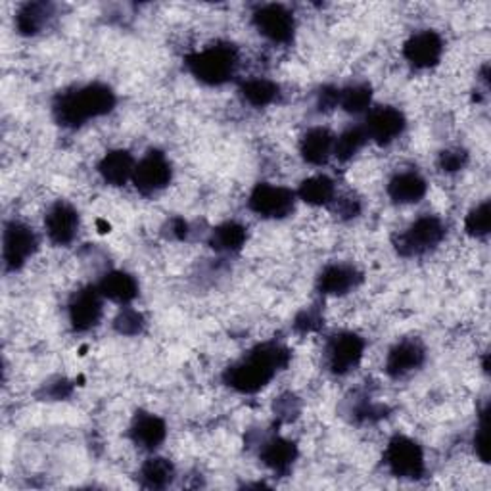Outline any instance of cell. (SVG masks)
<instances>
[{
  "instance_id": "31",
  "label": "cell",
  "mask_w": 491,
  "mask_h": 491,
  "mask_svg": "<svg viewBox=\"0 0 491 491\" xmlns=\"http://www.w3.org/2000/svg\"><path fill=\"white\" fill-rule=\"evenodd\" d=\"M116 329H117V332L125 334V336L141 334L144 329V317L134 309H123L116 317Z\"/></svg>"
},
{
  "instance_id": "28",
  "label": "cell",
  "mask_w": 491,
  "mask_h": 491,
  "mask_svg": "<svg viewBox=\"0 0 491 491\" xmlns=\"http://www.w3.org/2000/svg\"><path fill=\"white\" fill-rule=\"evenodd\" d=\"M371 102H373V90L368 85H351L340 90L338 106H342V110L348 114H361L368 110Z\"/></svg>"
},
{
  "instance_id": "27",
  "label": "cell",
  "mask_w": 491,
  "mask_h": 491,
  "mask_svg": "<svg viewBox=\"0 0 491 491\" xmlns=\"http://www.w3.org/2000/svg\"><path fill=\"white\" fill-rule=\"evenodd\" d=\"M246 242V228L238 223H225L211 235V246L217 252H238Z\"/></svg>"
},
{
  "instance_id": "17",
  "label": "cell",
  "mask_w": 491,
  "mask_h": 491,
  "mask_svg": "<svg viewBox=\"0 0 491 491\" xmlns=\"http://www.w3.org/2000/svg\"><path fill=\"white\" fill-rule=\"evenodd\" d=\"M134 166L136 163L127 150H114L102 158L99 171L108 185L121 186L133 179Z\"/></svg>"
},
{
  "instance_id": "34",
  "label": "cell",
  "mask_w": 491,
  "mask_h": 491,
  "mask_svg": "<svg viewBox=\"0 0 491 491\" xmlns=\"http://www.w3.org/2000/svg\"><path fill=\"white\" fill-rule=\"evenodd\" d=\"M319 323H321V319H319V315H317L315 311H304L302 315L297 317L296 326H297V329L302 331V332H309V331H313V329H317Z\"/></svg>"
},
{
  "instance_id": "19",
  "label": "cell",
  "mask_w": 491,
  "mask_h": 491,
  "mask_svg": "<svg viewBox=\"0 0 491 491\" xmlns=\"http://www.w3.org/2000/svg\"><path fill=\"white\" fill-rule=\"evenodd\" d=\"M388 194L398 203H417L426 194V181L415 171L400 173L390 181Z\"/></svg>"
},
{
  "instance_id": "7",
  "label": "cell",
  "mask_w": 491,
  "mask_h": 491,
  "mask_svg": "<svg viewBox=\"0 0 491 491\" xmlns=\"http://www.w3.org/2000/svg\"><path fill=\"white\" fill-rule=\"evenodd\" d=\"M254 23L257 31L267 37L272 43H290L296 30L292 12L282 4H265L254 13Z\"/></svg>"
},
{
  "instance_id": "11",
  "label": "cell",
  "mask_w": 491,
  "mask_h": 491,
  "mask_svg": "<svg viewBox=\"0 0 491 491\" xmlns=\"http://www.w3.org/2000/svg\"><path fill=\"white\" fill-rule=\"evenodd\" d=\"M363 129L371 141L378 144H390L403 133L405 116L392 106H382L368 114Z\"/></svg>"
},
{
  "instance_id": "8",
  "label": "cell",
  "mask_w": 491,
  "mask_h": 491,
  "mask_svg": "<svg viewBox=\"0 0 491 491\" xmlns=\"http://www.w3.org/2000/svg\"><path fill=\"white\" fill-rule=\"evenodd\" d=\"M37 237L33 228H30L23 223L12 221L4 228V240H3V257L6 269L16 271L20 269L27 259H30L37 252Z\"/></svg>"
},
{
  "instance_id": "14",
  "label": "cell",
  "mask_w": 491,
  "mask_h": 491,
  "mask_svg": "<svg viewBox=\"0 0 491 491\" xmlns=\"http://www.w3.org/2000/svg\"><path fill=\"white\" fill-rule=\"evenodd\" d=\"M425 363V348L417 340H403L393 346L386 359V373L392 378H403Z\"/></svg>"
},
{
  "instance_id": "35",
  "label": "cell",
  "mask_w": 491,
  "mask_h": 491,
  "mask_svg": "<svg viewBox=\"0 0 491 491\" xmlns=\"http://www.w3.org/2000/svg\"><path fill=\"white\" fill-rule=\"evenodd\" d=\"M338 211L346 217H356L359 213V202L353 198H344L338 203Z\"/></svg>"
},
{
  "instance_id": "12",
  "label": "cell",
  "mask_w": 491,
  "mask_h": 491,
  "mask_svg": "<svg viewBox=\"0 0 491 491\" xmlns=\"http://www.w3.org/2000/svg\"><path fill=\"white\" fill-rule=\"evenodd\" d=\"M102 294L99 289H85L70 304V323L75 331L85 332L97 326L102 317Z\"/></svg>"
},
{
  "instance_id": "22",
  "label": "cell",
  "mask_w": 491,
  "mask_h": 491,
  "mask_svg": "<svg viewBox=\"0 0 491 491\" xmlns=\"http://www.w3.org/2000/svg\"><path fill=\"white\" fill-rule=\"evenodd\" d=\"M297 449L292 442L284 438H272L262 449V461L279 474H286L296 462Z\"/></svg>"
},
{
  "instance_id": "5",
  "label": "cell",
  "mask_w": 491,
  "mask_h": 491,
  "mask_svg": "<svg viewBox=\"0 0 491 491\" xmlns=\"http://www.w3.org/2000/svg\"><path fill=\"white\" fill-rule=\"evenodd\" d=\"M445 237V227L442 220L434 215H425L409 227L398 238V252L401 255H420L435 248Z\"/></svg>"
},
{
  "instance_id": "4",
  "label": "cell",
  "mask_w": 491,
  "mask_h": 491,
  "mask_svg": "<svg viewBox=\"0 0 491 491\" xmlns=\"http://www.w3.org/2000/svg\"><path fill=\"white\" fill-rule=\"evenodd\" d=\"M386 465L398 478H420L425 474V453L417 442L395 435L386 447Z\"/></svg>"
},
{
  "instance_id": "15",
  "label": "cell",
  "mask_w": 491,
  "mask_h": 491,
  "mask_svg": "<svg viewBox=\"0 0 491 491\" xmlns=\"http://www.w3.org/2000/svg\"><path fill=\"white\" fill-rule=\"evenodd\" d=\"M47 233L54 244H70L79 228V215L77 211L65 202H58L56 206H52L47 215Z\"/></svg>"
},
{
  "instance_id": "21",
  "label": "cell",
  "mask_w": 491,
  "mask_h": 491,
  "mask_svg": "<svg viewBox=\"0 0 491 491\" xmlns=\"http://www.w3.org/2000/svg\"><path fill=\"white\" fill-rule=\"evenodd\" d=\"M99 290L104 297L112 299L116 304H131L139 296V284L129 275V272L114 271L106 275L99 286Z\"/></svg>"
},
{
  "instance_id": "32",
  "label": "cell",
  "mask_w": 491,
  "mask_h": 491,
  "mask_svg": "<svg viewBox=\"0 0 491 491\" xmlns=\"http://www.w3.org/2000/svg\"><path fill=\"white\" fill-rule=\"evenodd\" d=\"M469 161V154L465 152V150H447V152H444L440 156V168L444 171H459L467 166Z\"/></svg>"
},
{
  "instance_id": "29",
  "label": "cell",
  "mask_w": 491,
  "mask_h": 491,
  "mask_svg": "<svg viewBox=\"0 0 491 491\" xmlns=\"http://www.w3.org/2000/svg\"><path fill=\"white\" fill-rule=\"evenodd\" d=\"M368 136L363 127H351L334 141V156L342 161L351 159L365 146Z\"/></svg>"
},
{
  "instance_id": "30",
  "label": "cell",
  "mask_w": 491,
  "mask_h": 491,
  "mask_svg": "<svg viewBox=\"0 0 491 491\" xmlns=\"http://www.w3.org/2000/svg\"><path fill=\"white\" fill-rule=\"evenodd\" d=\"M489 225H491V215H489V202L480 203V206H476L469 217H467V233L470 237L482 238L489 233Z\"/></svg>"
},
{
  "instance_id": "1",
  "label": "cell",
  "mask_w": 491,
  "mask_h": 491,
  "mask_svg": "<svg viewBox=\"0 0 491 491\" xmlns=\"http://www.w3.org/2000/svg\"><path fill=\"white\" fill-rule=\"evenodd\" d=\"M289 349L279 344L257 346L244 361L228 368L225 380L240 393H255L269 384L277 371L289 365Z\"/></svg>"
},
{
  "instance_id": "9",
  "label": "cell",
  "mask_w": 491,
  "mask_h": 491,
  "mask_svg": "<svg viewBox=\"0 0 491 491\" xmlns=\"http://www.w3.org/2000/svg\"><path fill=\"white\" fill-rule=\"evenodd\" d=\"M171 181V166L168 158L159 152L146 154L134 166L133 183L144 194L158 193V190L166 188Z\"/></svg>"
},
{
  "instance_id": "20",
  "label": "cell",
  "mask_w": 491,
  "mask_h": 491,
  "mask_svg": "<svg viewBox=\"0 0 491 491\" xmlns=\"http://www.w3.org/2000/svg\"><path fill=\"white\" fill-rule=\"evenodd\" d=\"M334 136L329 129H311L302 141V156L311 166H323L334 154Z\"/></svg>"
},
{
  "instance_id": "3",
  "label": "cell",
  "mask_w": 491,
  "mask_h": 491,
  "mask_svg": "<svg viewBox=\"0 0 491 491\" xmlns=\"http://www.w3.org/2000/svg\"><path fill=\"white\" fill-rule=\"evenodd\" d=\"M237 52L227 45L208 47L200 52L190 54L186 65L190 73L206 85H223L237 72Z\"/></svg>"
},
{
  "instance_id": "18",
  "label": "cell",
  "mask_w": 491,
  "mask_h": 491,
  "mask_svg": "<svg viewBox=\"0 0 491 491\" xmlns=\"http://www.w3.org/2000/svg\"><path fill=\"white\" fill-rule=\"evenodd\" d=\"M359 279V272L349 265H329L321 272L319 289L323 294L342 296L356 289Z\"/></svg>"
},
{
  "instance_id": "26",
  "label": "cell",
  "mask_w": 491,
  "mask_h": 491,
  "mask_svg": "<svg viewBox=\"0 0 491 491\" xmlns=\"http://www.w3.org/2000/svg\"><path fill=\"white\" fill-rule=\"evenodd\" d=\"M240 92L248 104L255 108H263L277 100L279 85L272 83V81L269 79H250L242 85Z\"/></svg>"
},
{
  "instance_id": "16",
  "label": "cell",
  "mask_w": 491,
  "mask_h": 491,
  "mask_svg": "<svg viewBox=\"0 0 491 491\" xmlns=\"http://www.w3.org/2000/svg\"><path fill=\"white\" fill-rule=\"evenodd\" d=\"M168 435V426L159 417L152 413H141L131 426V438L142 449H156Z\"/></svg>"
},
{
  "instance_id": "25",
  "label": "cell",
  "mask_w": 491,
  "mask_h": 491,
  "mask_svg": "<svg viewBox=\"0 0 491 491\" xmlns=\"http://www.w3.org/2000/svg\"><path fill=\"white\" fill-rule=\"evenodd\" d=\"M175 469L168 459L154 457L144 462V467L141 469V480L146 487L150 489H161L168 487L173 482Z\"/></svg>"
},
{
  "instance_id": "24",
  "label": "cell",
  "mask_w": 491,
  "mask_h": 491,
  "mask_svg": "<svg viewBox=\"0 0 491 491\" xmlns=\"http://www.w3.org/2000/svg\"><path fill=\"white\" fill-rule=\"evenodd\" d=\"M52 16V6L47 3H30L22 6L16 16L18 31L23 35H37L48 23Z\"/></svg>"
},
{
  "instance_id": "13",
  "label": "cell",
  "mask_w": 491,
  "mask_h": 491,
  "mask_svg": "<svg viewBox=\"0 0 491 491\" xmlns=\"http://www.w3.org/2000/svg\"><path fill=\"white\" fill-rule=\"evenodd\" d=\"M444 52V40L438 33L434 31H420L413 35L405 43L403 54L405 58L411 62L415 67L426 70L440 62Z\"/></svg>"
},
{
  "instance_id": "6",
  "label": "cell",
  "mask_w": 491,
  "mask_h": 491,
  "mask_svg": "<svg viewBox=\"0 0 491 491\" xmlns=\"http://www.w3.org/2000/svg\"><path fill=\"white\" fill-rule=\"evenodd\" d=\"M296 196L292 190L277 185H257L250 194V210L267 220H282L294 210Z\"/></svg>"
},
{
  "instance_id": "33",
  "label": "cell",
  "mask_w": 491,
  "mask_h": 491,
  "mask_svg": "<svg viewBox=\"0 0 491 491\" xmlns=\"http://www.w3.org/2000/svg\"><path fill=\"white\" fill-rule=\"evenodd\" d=\"M474 445H476V453H478V457L484 462H487V411L482 413V422H480L478 430H476Z\"/></svg>"
},
{
  "instance_id": "23",
  "label": "cell",
  "mask_w": 491,
  "mask_h": 491,
  "mask_svg": "<svg viewBox=\"0 0 491 491\" xmlns=\"http://www.w3.org/2000/svg\"><path fill=\"white\" fill-rule=\"evenodd\" d=\"M297 194L306 203H311V206H326V203H331L334 200L336 188L329 177L317 175L309 177V179L299 185Z\"/></svg>"
},
{
  "instance_id": "10",
  "label": "cell",
  "mask_w": 491,
  "mask_h": 491,
  "mask_svg": "<svg viewBox=\"0 0 491 491\" xmlns=\"http://www.w3.org/2000/svg\"><path fill=\"white\" fill-rule=\"evenodd\" d=\"M365 342L363 338L353 332H342L331 340L329 349H326V359H329L331 371L336 375H346L353 371L363 359Z\"/></svg>"
},
{
  "instance_id": "2",
  "label": "cell",
  "mask_w": 491,
  "mask_h": 491,
  "mask_svg": "<svg viewBox=\"0 0 491 491\" xmlns=\"http://www.w3.org/2000/svg\"><path fill=\"white\" fill-rule=\"evenodd\" d=\"M114 106V90L108 85L92 83L62 94L56 104H54V116H56L64 127H81L89 119L110 114Z\"/></svg>"
}]
</instances>
